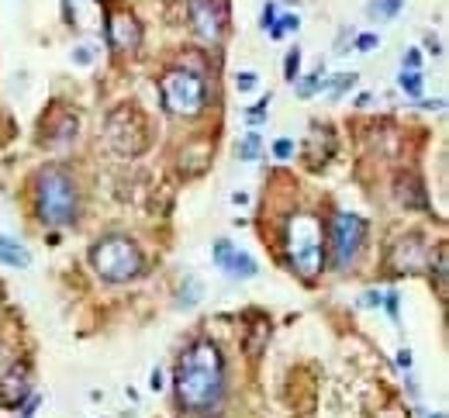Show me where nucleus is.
<instances>
[{
	"instance_id": "obj_1",
	"label": "nucleus",
	"mask_w": 449,
	"mask_h": 418,
	"mask_svg": "<svg viewBox=\"0 0 449 418\" xmlns=\"http://www.w3.org/2000/svg\"><path fill=\"white\" fill-rule=\"evenodd\" d=\"M224 394V359L211 339L194 342L176 363V397L187 411H211Z\"/></svg>"
},
{
	"instance_id": "obj_2",
	"label": "nucleus",
	"mask_w": 449,
	"mask_h": 418,
	"mask_svg": "<svg viewBox=\"0 0 449 418\" xmlns=\"http://www.w3.org/2000/svg\"><path fill=\"white\" fill-rule=\"evenodd\" d=\"M39 218L52 229L76 222V183L59 166H45L39 173Z\"/></svg>"
},
{
	"instance_id": "obj_3",
	"label": "nucleus",
	"mask_w": 449,
	"mask_h": 418,
	"mask_svg": "<svg viewBox=\"0 0 449 418\" xmlns=\"http://www.w3.org/2000/svg\"><path fill=\"white\" fill-rule=\"evenodd\" d=\"M90 263H94L97 277L107 280V284H125V280H135L142 273V253L135 249V242H128L121 236L97 242L90 249Z\"/></svg>"
},
{
	"instance_id": "obj_4",
	"label": "nucleus",
	"mask_w": 449,
	"mask_h": 418,
	"mask_svg": "<svg viewBox=\"0 0 449 418\" xmlns=\"http://www.w3.org/2000/svg\"><path fill=\"white\" fill-rule=\"evenodd\" d=\"M159 94H163V107L173 118H197L207 104V87L190 70H169L159 80Z\"/></svg>"
},
{
	"instance_id": "obj_5",
	"label": "nucleus",
	"mask_w": 449,
	"mask_h": 418,
	"mask_svg": "<svg viewBox=\"0 0 449 418\" xmlns=\"http://www.w3.org/2000/svg\"><path fill=\"white\" fill-rule=\"evenodd\" d=\"M287 253L301 277H315L322 270V225L315 215H294L287 225Z\"/></svg>"
},
{
	"instance_id": "obj_6",
	"label": "nucleus",
	"mask_w": 449,
	"mask_h": 418,
	"mask_svg": "<svg viewBox=\"0 0 449 418\" xmlns=\"http://www.w3.org/2000/svg\"><path fill=\"white\" fill-rule=\"evenodd\" d=\"M363 239H366V222L353 211H339L332 218V267L346 270L359 256Z\"/></svg>"
},
{
	"instance_id": "obj_7",
	"label": "nucleus",
	"mask_w": 449,
	"mask_h": 418,
	"mask_svg": "<svg viewBox=\"0 0 449 418\" xmlns=\"http://www.w3.org/2000/svg\"><path fill=\"white\" fill-rule=\"evenodd\" d=\"M125 128L121 125H114L111 118H107V142H111V149L114 152H121V156H138L145 145H149V128H145V118L135 111V107H128L125 104Z\"/></svg>"
},
{
	"instance_id": "obj_8",
	"label": "nucleus",
	"mask_w": 449,
	"mask_h": 418,
	"mask_svg": "<svg viewBox=\"0 0 449 418\" xmlns=\"http://www.w3.org/2000/svg\"><path fill=\"white\" fill-rule=\"evenodd\" d=\"M187 11H190L194 32H197L204 42L218 45V42H221V32H224V14L214 8V0H190Z\"/></svg>"
},
{
	"instance_id": "obj_9",
	"label": "nucleus",
	"mask_w": 449,
	"mask_h": 418,
	"mask_svg": "<svg viewBox=\"0 0 449 418\" xmlns=\"http://www.w3.org/2000/svg\"><path fill=\"white\" fill-rule=\"evenodd\" d=\"M214 263H218V270H224L232 280H253L260 273L256 260L249 253L236 249L232 242H214Z\"/></svg>"
},
{
	"instance_id": "obj_10",
	"label": "nucleus",
	"mask_w": 449,
	"mask_h": 418,
	"mask_svg": "<svg viewBox=\"0 0 449 418\" xmlns=\"http://www.w3.org/2000/svg\"><path fill=\"white\" fill-rule=\"evenodd\" d=\"M107 42H111V49H118V52H132V49H138V42H142V25L132 18V14H111L107 18Z\"/></svg>"
},
{
	"instance_id": "obj_11",
	"label": "nucleus",
	"mask_w": 449,
	"mask_h": 418,
	"mask_svg": "<svg viewBox=\"0 0 449 418\" xmlns=\"http://www.w3.org/2000/svg\"><path fill=\"white\" fill-rule=\"evenodd\" d=\"M28 390H32L28 370H25V366H14V370H8L4 380H0V404H4V408H18V404L28 397Z\"/></svg>"
},
{
	"instance_id": "obj_12",
	"label": "nucleus",
	"mask_w": 449,
	"mask_h": 418,
	"mask_svg": "<svg viewBox=\"0 0 449 418\" xmlns=\"http://www.w3.org/2000/svg\"><path fill=\"white\" fill-rule=\"evenodd\" d=\"M0 260H4L8 267H14V270H28V267H32L28 249H25L21 242L8 239V236H0Z\"/></svg>"
},
{
	"instance_id": "obj_13",
	"label": "nucleus",
	"mask_w": 449,
	"mask_h": 418,
	"mask_svg": "<svg viewBox=\"0 0 449 418\" xmlns=\"http://www.w3.org/2000/svg\"><path fill=\"white\" fill-rule=\"evenodd\" d=\"M404 8V0H373V4L366 8L370 11V18H380V21H390L397 11Z\"/></svg>"
},
{
	"instance_id": "obj_14",
	"label": "nucleus",
	"mask_w": 449,
	"mask_h": 418,
	"mask_svg": "<svg viewBox=\"0 0 449 418\" xmlns=\"http://www.w3.org/2000/svg\"><path fill=\"white\" fill-rule=\"evenodd\" d=\"M260 145H263V138H260V132H249V135L242 138V145H239V159H246V163H253V159L260 156Z\"/></svg>"
},
{
	"instance_id": "obj_15",
	"label": "nucleus",
	"mask_w": 449,
	"mask_h": 418,
	"mask_svg": "<svg viewBox=\"0 0 449 418\" xmlns=\"http://www.w3.org/2000/svg\"><path fill=\"white\" fill-rule=\"evenodd\" d=\"M397 83H401V90H404V94H411V97H418V94H421V73H418V70L401 73V80H397Z\"/></svg>"
},
{
	"instance_id": "obj_16",
	"label": "nucleus",
	"mask_w": 449,
	"mask_h": 418,
	"mask_svg": "<svg viewBox=\"0 0 449 418\" xmlns=\"http://www.w3.org/2000/svg\"><path fill=\"white\" fill-rule=\"evenodd\" d=\"M297 25H301V21H297V14H284V18H280V25H273V28H270V39H284L287 32H297Z\"/></svg>"
},
{
	"instance_id": "obj_17",
	"label": "nucleus",
	"mask_w": 449,
	"mask_h": 418,
	"mask_svg": "<svg viewBox=\"0 0 449 418\" xmlns=\"http://www.w3.org/2000/svg\"><path fill=\"white\" fill-rule=\"evenodd\" d=\"M284 70H287V80H291V83L301 76V49H291V52H287V63H284Z\"/></svg>"
},
{
	"instance_id": "obj_18",
	"label": "nucleus",
	"mask_w": 449,
	"mask_h": 418,
	"mask_svg": "<svg viewBox=\"0 0 449 418\" xmlns=\"http://www.w3.org/2000/svg\"><path fill=\"white\" fill-rule=\"evenodd\" d=\"M349 87H356V73H342V76L332 83V97H342Z\"/></svg>"
},
{
	"instance_id": "obj_19",
	"label": "nucleus",
	"mask_w": 449,
	"mask_h": 418,
	"mask_svg": "<svg viewBox=\"0 0 449 418\" xmlns=\"http://www.w3.org/2000/svg\"><path fill=\"white\" fill-rule=\"evenodd\" d=\"M435 277H439V294H446V246H439V260H435Z\"/></svg>"
},
{
	"instance_id": "obj_20",
	"label": "nucleus",
	"mask_w": 449,
	"mask_h": 418,
	"mask_svg": "<svg viewBox=\"0 0 449 418\" xmlns=\"http://www.w3.org/2000/svg\"><path fill=\"white\" fill-rule=\"evenodd\" d=\"M236 87H239V94L256 90V73H239V76H236Z\"/></svg>"
},
{
	"instance_id": "obj_21",
	"label": "nucleus",
	"mask_w": 449,
	"mask_h": 418,
	"mask_svg": "<svg viewBox=\"0 0 449 418\" xmlns=\"http://www.w3.org/2000/svg\"><path fill=\"white\" fill-rule=\"evenodd\" d=\"M291 152H294V142H291V138L273 142V156H277V159H291Z\"/></svg>"
},
{
	"instance_id": "obj_22",
	"label": "nucleus",
	"mask_w": 449,
	"mask_h": 418,
	"mask_svg": "<svg viewBox=\"0 0 449 418\" xmlns=\"http://www.w3.org/2000/svg\"><path fill=\"white\" fill-rule=\"evenodd\" d=\"M377 42H380L377 35H359V39H356V49H359V52H373Z\"/></svg>"
},
{
	"instance_id": "obj_23",
	"label": "nucleus",
	"mask_w": 449,
	"mask_h": 418,
	"mask_svg": "<svg viewBox=\"0 0 449 418\" xmlns=\"http://www.w3.org/2000/svg\"><path fill=\"white\" fill-rule=\"evenodd\" d=\"M267 104H270V97H267V101H260L253 111H246V118H249V121H263V118H267Z\"/></svg>"
},
{
	"instance_id": "obj_24",
	"label": "nucleus",
	"mask_w": 449,
	"mask_h": 418,
	"mask_svg": "<svg viewBox=\"0 0 449 418\" xmlns=\"http://www.w3.org/2000/svg\"><path fill=\"white\" fill-rule=\"evenodd\" d=\"M73 63H80V66H87V63H94V52H90L87 45H80V49L73 52Z\"/></svg>"
},
{
	"instance_id": "obj_25",
	"label": "nucleus",
	"mask_w": 449,
	"mask_h": 418,
	"mask_svg": "<svg viewBox=\"0 0 449 418\" xmlns=\"http://www.w3.org/2000/svg\"><path fill=\"white\" fill-rule=\"evenodd\" d=\"M273 14H277V11H273V4H267V8H263V28H273V25H277V21H273Z\"/></svg>"
},
{
	"instance_id": "obj_26",
	"label": "nucleus",
	"mask_w": 449,
	"mask_h": 418,
	"mask_svg": "<svg viewBox=\"0 0 449 418\" xmlns=\"http://www.w3.org/2000/svg\"><path fill=\"white\" fill-rule=\"evenodd\" d=\"M418 63H421L418 52H408V56H404V66H408V70H418Z\"/></svg>"
},
{
	"instance_id": "obj_27",
	"label": "nucleus",
	"mask_w": 449,
	"mask_h": 418,
	"mask_svg": "<svg viewBox=\"0 0 449 418\" xmlns=\"http://www.w3.org/2000/svg\"><path fill=\"white\" fill-rule=\"evenodd\" d=\"M384 297H387V311H390V315H397V294H394V291H387Z\"/></svg>"
},
{
	"instance_id": "obj_28",
	"label": "nucleus",
	"mask_w": 449,
	"mask_h": 418,
	"mask_svg": "<svg viewBox=\"0 0 449 418\" xmlns=\"http://www.w3.org/2000/svg\"><path fill=\"white\" fill-rule=\"evenodd\" d=\"M397 366H404V370L411 366V353H408V349H401V353H397Z\"/></svg>"
},
{
	"instance_id": "obj_29",
	"label": "nucleus",
	"mask_w": 449,
	"mask_h": 418,
	"mask_svg": "<svg viewBox=\"0 0 449 418\" xmlns=\"http://www.w3.org/2000/svg\"><path fill=\"white\" fill-rule=\"evenodd\" d=\"M149 387H152V390H163V373H159V370H152V380H149Z\"/></svg>"
},
{
	"instance_id": "obj_30",
	"label": "nucleus",
	"mask_w": 449,
	"mask_h": 418,
	"mask_svg": "<svg viewBox=\"0 0 449 418\" xmlns=\"http://www.w3.org/2000/svg\"><path fill=\"white\" fill-rule=\"evenodd\" d=\"M380 301H384V297H380V294H373V291H370V294H363V304H366V308H370V304H380Z\"/></svg>"
},
{
	"instance_id": "obj_31",
	"label": "nucleus",
	"mask_w": 449,
	"mask_h": 418,
	"mask_svg": "<svg viewBox=\"0 0 449 418\" xmlns=\"http://www.w3.org/2000/svg\"><path fill=\"white\" fill-rule=\"evenodd\" d=\"M35 408H39V397H32V401H28V408L21 411V418H32V415H35Z\"/></svg>"
},
{
	"instance_id": "obj_32",
	"label": "nucleus",
	"mask_w": 449,
	"mask_h": 418,
	"mask_svg": "<svg viewBox=\"0 0 449 418\" xmlns=\"http://www.w3.org/2000/svg\"><path fill=\"white\" fill-rule=\"evenodd\" d=\"M432 418H446V415H442V411H435V415H432Z\"/></svg>"
}]
</instances>
